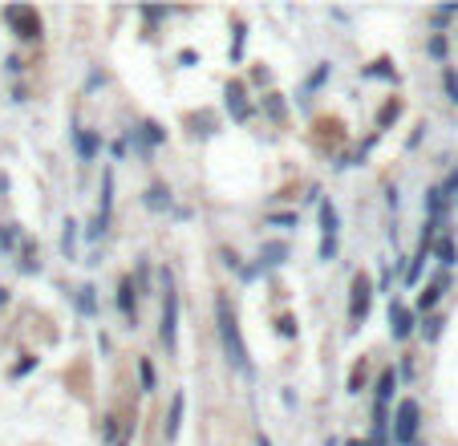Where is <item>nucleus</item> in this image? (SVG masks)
<instances>
[{
  "label": "nucleus",
  "mask_w": 458,
  "mask_h": 446,
  "mask_svg": "<svg viewBox=\"0 0 458 446\" xmlns=\"http://www.w3.org/2000/svg\"><path fill=\"white\" fill-rule=\"evenodd\" d=\"M215 321H219V337H223L227 361H231L243 377H252V374H256V365H252V353H247V345H243L240 321H236V312L227 308V296H219V301H215Z\"/></svg>",
  "instance_id": "nucleus-1"
},
{
  "label": "nucleus",
  "mask_w": 458,
  "mask_h": 446,
  "mask_svg": "<svg viewBox=\"0 0 458 446\" xmlns=\"http://www.w3.org/2000/svg\"><path fill=\"white\" fill-rule=\"evenodd\" d=\"M163 292H167V301H163V345L167 353L179 349V292H174V284H170V272H163Z\"/></svg>",
  "instance_id": "nucleus-2"
},
{
  "label": "nucleus",
  "mask_w": 458,
  "mask_h": 446,
  "mask_svg": "<svg viewBox=\"0 0 458 446\" xmlns=\"http://www.w3.org/2000/svg\"><path fill=\"white\" fill-rule=\"evenodd\" d=\"M418 418H422V410H418V401L406 398L398 406V418H393V443L398 446H410L418 438Z\"/></svg>",
  "instance_id": "nucleus-3"
},
{
  "label": "nucleus",
  "mask_w": 458,
  "mask_h": 446,
  "mask_svg": "<svg viewBox=\"0 0 458 446\" xmlns=\"http://www.w3.org/2000/svg\"><path fill=\"white\" fill-rule=\"evenodd\" d=\"M4 21L13 24L17 37H24V41L41 37V17H37V8H28V4H8V8H4Z\"/></svg>",
  "instance_id": "nucleus-4"
},
{
  "label": "nucleus",
  "mask_w": 458,
  "mask_h": 446,
  "mask_svg": "<svg viewBox=\"0 0 458 446\" xmlns=\"http://www.w3.org/2000/svg\"><path fill=\"white\" fill-rule=\"evenodd\" d=\"M369 301H373V284H369L361 272H357V276H353V305H349L353 325H361L365 317H369Z\"/></svg>",
  "instance_id": "nucleus-5"
},
{
  "label": "nucleus",
  "mask_w": 458,
  "mask_h": 446,
  "mask_svg": "<svg viewBox=\"0 0 458 446\" xmlns=\"http://www.w3.org/2000/svg\"><path fill=\"white\" fill-rule=\"evenodd\" d=\"M389 333H393L398 341H402V337H410V333H414V312H410L406 305H398V301L389 305Z\"/></svg>",
  "instance_id": "nucleus-6"
},
{
  "label": "nucleus",
  "mask_w": 458,
  "mask_h": 446,
  "mask_svg": "<svg viewBox=\"0 0 458 446\" xmlns=\"http://www.w3.org/2000/svg\"><path fill=\"white\" fill-rule=\"evenodd\" d=\"M227 110L236 114V122H243V118L252 114V110H247V102H243V86H240V81H231V86H227Z\"/></svg>",
  "instance_id": "nucleus-7"
},
{
  "label": "nucleus",
  "mask_w": 458,
  "mask_h": 446,
  "mask_svg": "<svg viewBox=\"0 0 458 446\" xmlns=\"http://www.w3.org/2000/svg\"><path fill=\"white\" fill-rule=\"evenodd\" d=\"M337 228H341V215L333 203H320V232H325V239H337Z\"/></svg>",
  "instance_id": "nucleus-8"
},
{
  "label": "nucleus",
  "mask_w": 458,
  "mask_h": 446,
  "mask_svg": "<svg viewBox=\"0 0 458 446\" xmlns=\"http://www.w3.org/2000/svg\"><path fill=\"white\" fill-rule=\"evenodd\" d=\"M73 142H77V154H81V159H94L97 154V138L90 130H73Z\"/></svg>",
  "instance_id": "nucleus-9"
},
{
  "label": "nucleus",
  "mask_w": 458,
  "mask_h": 446,
  "mask_svg": "<svg viewBox=\"0 0 458 446\" xmlns=\"http://www.w3.org/2000/svg\"><path fill=\"white\" fill-rule=\"evenodd\" d=\"M438 260H442V264H446V268H450V264H455L458 260V248H455V239H450V235H442V239H438Z\"/></svg>",
  "instance_id": "nucleus-10"
},
{
  "label": "nucleus",
  "mask_w": 458,
  "mask_h": 446,
  "mask_svg": "<svg viewBox=\"0 0 458 446\" xmlns=\"http://www.w3.org/2000/svg\"><path fill=\"white\" fill-rule=\"evenodd\" d=\"M179 426H183V394H174V406H170V422H167V438L179 434Z\"/></svg>",
  "instance_id": "nucleus-11"
},
{
  "label": "nucleus",
  "mask_w": 458,
  "mask_h": 446,
  "mask_svg": "<svg viewBox=\"0 0 458 446\" xmlns=\"http://www.w3.org/2000/svg\"><path fill=\"white\" fill-rule=\"evenodd\" d=\"M442 288H446V280L430 284V288H426V292L418 296V308H422V312H426V308H434V305H438V296H442Z\"/></svg>",
  "instance_id": "nucleus-12"
},
{
  "label": "nucleus",
  "mask_w": 458,
  "mask_h": 446,
  "mask_svg": "<svg viewBox=\"0 0 458 446\" xmlns=\"http://www.w3.org/2000/svg\"><path fill=\"white\" fill-rule=\"evenodd\" d=\"M118 308L126 312V317L134 312V284H130V280H122V284H118Z\"/></svg>",
  "instance_id": "nucleus-13"
},
{
  "label": "nucleus",
  "mask_w": 458,
  "mask_h": 446,
  "mask_svg": "<svg viewBox=\"0 0 458 446\" xmlns=\"http://www.w3.org/2000/svg\"><path fill=\"white\" fill-rule=\"evenodd\" d=\"M284 256H288V248H284V244H264V252H260L264 264H284Z\"/></svg>",
  "instance_id": "nucleus-14"
},
{
  "label": "nucleus",
  "mask_w": 458,
  "mask_h": 446,
  "mask_svg": "<svg viewBox=\"0 0 458 446\" xmlns=\"http://www.w3.org/2000/svg\"><path fill=\"white\" fill-rule=\"evenodd\" d=\"M167 203H170V195L163 187H150V191H146V207H154V212H158V207H167Z\"/></svg>",
  "instance_id": "nucleus-15"
},
{
  "label": "nucleus",
  "mask_w": 458,
  "mask_h": 446,
  "mask_svg": "<svg viewBox=\"0 0 458 446\" xmlns=\"http://www.w3.org/2000/svg\"><path fill=\"white\" fill-rule=\"evenodd\" d=\"M73 244H77V223H65V235H61V252L73 260Z\"/></svg>",
  "instance_id": "nucleus-16"
},
{
  "label": "nucleus",
  "mask_w": 458,
  "mask_h": 446,
  "mask_svg": "<svg viewBox=\"0 0 458 446\" xmlns=\"http://www.w3.org/2000/svg\"><path fill=\"white\" fill-rule=\"evenodd\" d=\"M77 308H81V312H94V288H90V284L77 288Z\"/></svg>",
  "instance_id": "nucleus-17"
},
{
  "label": "nucleus",
  "mask_w": 458,
  "mask_h": 446,
  "mask_svg": "<svg viewBox=\"0 0 458 446\" xmlns=\"http://www.w3.org/2000/svg\"><path fill=\"white\" fill-rule=\"evenodd\" d=\"M17 239H21V235H17V223L0 228V248H4V252H8V248H17Z\"/></svg>",
  "instance_id": "nucleus-18"
},
{
  "label": "nucleus",
  "mask_w": 458,
  "mask_h": 446,
  "mask_svg": "<svg viewBox=\"0 0 458 446\" xmlns=\"http://www.w3.org/2000/svg\"><path fill=\"white\" fill-rule=\"evenodd\" d=\"M142 138H146V142H163L167 134H163V130H158L154 122H142Z\"/></svg>",
  "instance_id": "nucleus-19"
},
{
  "label": "nucleus",
  "mask_w": 458,
  "mask_h": 446,
  "mask_svg": "<svg viewBox=\"0 0 458 446\" xmlns=\"http://www.w3.org/2000/svg\"><path fill=\"white\" fill-rule=\"evenodd\" d=\"M422 333H426V341H434L438 333H442V317H430V321L422 325Z\"/></svg>",
  "instance_id": "nucleus-20"
},
{
  "label": "nucleus",
  "mask_w": 458,
  "mask_h": 446,
  "mask_svg": "<svg viewBox=\"0 0 458 446\" xmlns=\"http://www.w3.org/2000/svg\"><path fill=\"white\" fill-rule=\"evenodd\" d=\"M138 374H142V390H154V369H150V361H138Z\"/></svg>",
  "instance_id": "nucleus-21"
},
{
  "label": "nucleus",
  "mask_w": 458,
  "mask_h": 446,
  "mask_svg": "<svg viewBox=\"0 0 458 446\" xmlns=\"http://www.w3.org/2000/svg\"><path fill=\"white\" fill-rule=\"evenodd\" d=\"M442 199H458V170L450 175V183L442 187Z\"/></svg>",
  "instance_id": "nucleus-22"
},
{
  "label": "nucleus",
  "mask_w": 458,
  "mask_h": 446,
  "mask_svg": "<svg viewBox=\"0 0 458 446\" xmlns=\"http://www.w3.org/2000/svg\"><path fill=\"white\" fill-rule=\"evenodd\" d=\"M337 256V239H325V244H320V260H333Z\"/></svg>",
  "instance_id": "nucleus-23"
},
{
  "label": "nucleus",
  "mask_w": 458,
  "mask_h": 446,
  "mask_svg": "<svg viewBox=\"0 0 458 446\" xmlns=\"http://www.w3.org/2000/svg\"><path fill=\"white\" fill-rule=\"evenodd\" d=\"M231 57H236V61L243 57V24L236 29V45H231Z\"/></svg>",
  "instance_id": "nucleus-24"
},
{
  "label": "nucleus",
  "mask_w": 458,
  "mask_h": 446,
  "mask_svg": "<svg viewBox=\"0 0 458 446\" xmlns=\"http://www.w3.org/2000/svg\"><path fill=\"white\" fill-rule=\"evenodd\" d=\"M450 17H458V4H446V8L434 13V21H450Z\"/></svg>",
  "instance_id": "nucleus-25"
},
{
  "label": "nucleus",
  "mask_w": 458,
  "mask_h": 446,
  "mask_svg": "<svg viewBox=\"0 0 458 446\" xmlns=\"http://www.w3.org/2000/svg\"><path fill=\"white\" fill-rule=\"evenodd\" d=\"M430 57H446V41H442V37L430 41Z\"/></svg>",
  "instance_id": "nucleus-26"
},
{
  "label": "nucleus",
  "mask_w": 458,
  "mask_h": 446,
  "mask_svg": "<svg viewBox=\"0 0 458 446\" xmlns=\"http://www.w3.org/2000/svg\"><path fill=\"white\" fill-rule=\"evenodd\" d=\"M268 223H276V228H292V223H296V215H272Z\"/></svg>",
  "instance_id": "nucleus-27"
},
{
  "label": "nucleus",
  "mask_w": 458,
  "mask_h": 446,
  "mask_svg": "<svg viewBox=\"0 0 458 446\" xmlns=\"http://www.w3.org/2000/svg\"><path fill=\"white\" fill-rule=\"evenodd\" d=\"M369 73H373V77H393V70H389V61H377V65H373Z\"/></svg>",
  "instance_id": "nucleus-28"
},
{
  "label": "nucleus",
  "mask_w": 458,
  "mask_h": 446,
  "mask_svg": "<svg viewBox=\"0 0 458 446\" xmlns=\"http://www.w3.org/2000/svg\"><path fill=\"white\" fill-rule=\"evenodd\" d=\"M446 90H450V97H458V73L446 70Z\"/></svg>",
  "instance_id": "nucleus-29"
},
{
  "label": "nucleus",
  "mask_w": 458,
  "mask_h": 446,
  "mask_svg": "<svg viewBox=\"0 0 458 446\" xmlns=\"http://www.w3.org/2000/svg\"><path fill=\"white\" fill-rule=\"evenodd\" d=\"M4 301H8V292H4V288H0V305H4Z\"/></svg>",
  "instance_id": "nucleus-30"
},
{
  "label": "nucleus",
  "mask_w": 458,
  "mask_h": 446,
  "mask_svg": "<svg viewBox=\"0 0 458 446\" xmlns=\"http://www.w3.org/2000/svg\"><path fill=\"white\" fill-rule=\"evenodd\" d=\"M256 446H272V443H268V438H260V443H256Z\"/></svg>",
  "instance_id": "nucleus-31"
},
{
  "label": "nucleus",
  "mask_w": 458,
  "mask_h": 446,
  "mask_svg": "<svg viewBox=\"0 0 458 446\" xmlns=\"http://www.w3.org/2000/svg\"><path fill=\"white\" fill-rule=\"evenodd\" d=\"M349 446H357V443H349Z\"/></svg>",
  "instance_id": "nucleus-32"
},
{
  "label": "nucleus",
  "mask_w": 458,
  "mask_h": 446,
  "mask_svg": "<svg viewBox=\"0 0 458 446\" xmlns=\"http://www.w3.org/2000/svg\"><path fill=\"white\" fill-rule=\"evenodd\" d=\"M455 102H458V97H455Z\"/></svg>",
  "instance_id": "nucleus-33"
}]
</instances>
